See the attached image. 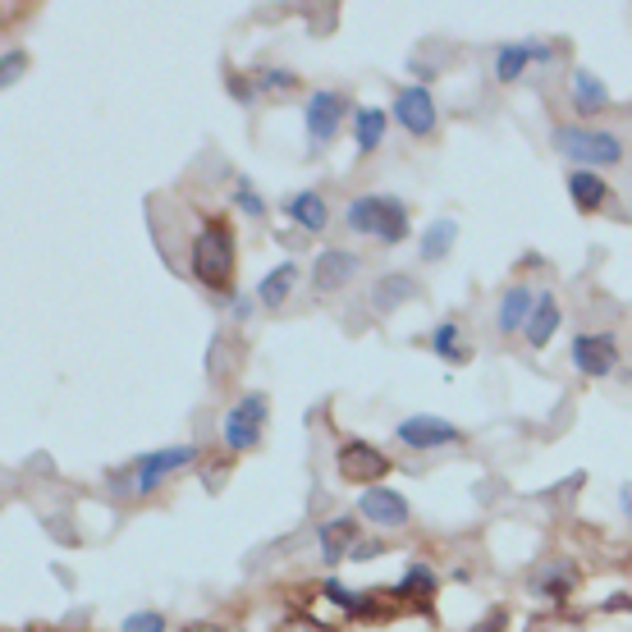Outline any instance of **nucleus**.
Masks as SVG:
<instances>
[{"instance_id":"f257e3e1","label":"nucleus","mask_w":632,"mask_h":632,"mask_svg":"<svg viewBox=\"0 0 632 632\" xmlns=\"http://www.w3.org/2000/svg\"><path fill=\"white\" fill-rule=\"evenodd\" d=\"M234 261H238V244H234L230 221H221V215L202 221L198 234H193V248H188V275L202 289L221 294L234 285Z\"/></svg>"},{"instance_id":"f03ea898","label":"nucleus","mask_w":632,"mask_h":632,"mask_svg":"<svg viewBox=\"0 0 632 632\" xmlns=\"http://www.w3.org/2000/svg\"><path fill=\"white\" fill-rule=\"evenodd\" d=\"M344 225L354 234L376 238V244H385V248H399L412 234L408 207L399 198H389V193H358V198L344 207Z\"/></svg>"},{"instance_id":"7ed1b4c3","label":"nucleus","mask_w":632,"mask_h":632,"mask_svg":"<svg viewBox=\"0 0 632 632\" xmlns=\"http://www.w3.org/2000/svg\"><path fill=\"white\" fill-rule=\"evenodd\" d=\"M550 147L563 161H573V170H605L623 161V138L615 128H596V124H555Z\"/></svg>"},{"instance_id":"20e7f679","label":"nucleus","mask_w":632,"mask_h":632,"mask_svg":"<svg viewBox=\"0 0 632 632\" xmlns=\"http://www.w3.org/2000/svg\"><path fill=\"white\" fill-rule=\"evenodd\" d=\"M198 454H202L198 445H170V449L138 454V459L128 463L124 472H115L120 495H134V499H142V495H157L165 476H174V472L193 468V463H198Z\"/></svg>"},{"instance_id":"39448f33","label":"nucleus","mask_w":632,"mask_h":632,"mask_svg":"<svg viewBox=\"0 0 632 632\" xmlns=\"http://www.w3.org/2000/svg\"><path fill=\"white\" fill-rule=\"evenodd\" d=\"M348 111L354 106H348V92H339V87H317V92H308V101H302V134H308L312 157L339 138Z\"/></svg>"},{"instance_id":"423d86ee","label":"nucleus","mask_w":632,"mask_h":632,"mask_svg":"<svg viewBox=\"0 0 632 632\" xmlns=\"http://www.w3.org/2000/svg\"><path fill=\"white\" fill-rule=\"evenodd\" d=\"M267 418H271V399L261 395V389H248V395L221 418L225 449L230 454H252L261 445V435H267Z\"/></svg>"},{"instance_id":"0eeeda50","label":"nucleus","mask_w":632,"mask_h":632,"mask_svg":"<svg viewBox=\"0 0 632 632\" xmlns=\"http://www.w3.org/2000/svg\"><path fill=\"white\" fill-rule=\"evenodd\" d=\"M389 120H395L404 134L412 138H431L435 124H441V115H435V97L426 83H408L395 92V106H389Z\"/></svg>"},{"instance_id":"6e6552de","label":"nucleus","mask_w":632,"mask_h":632,"mask_svg":"<svg viewBox=\"0 0 632 632\" xmlns=\"http://www.w3.org/2000/svg\"><path fill=\"white\" fill-rule=\"evenodd\" d=\"M569 358H573V367L586 381H605L619 367V339L609 331H582L569 344Z\"/></svg>"},{"instance_id":"1a4fd4ad","label":"nucleus","mask_w":632,"mask_h":632,"mask_svg":"<svg viewBox=\"0 0 632 632\" xmlns=\"http://www.w3.org/2000/svg\"><path fill=\"white\" fill-rule=\"evenodd\" d=\"M395 441L408 445V449H418V454H426V449L459 445L463 431L454 426V422H445V418H435V412H412V418H404V422L395 426Z\"/></svg>"},{"instance_id":"9d476101","label":"nucleus","mask_w":632,"mask_h":632,"mask_svg":"<svg viewBox=\"0 0 632 632\" xmlns=\"http://www.w3.org/2000/svg\"><path fill=\"white\" fill-rule=\"evenodd\" d=\"M335 468H339L344 482H354V486H381V476L389 472V459L367 441H344L335 449Z\"/></svg>"},{"instance_id":"9b49d317","label":"nucleus","mask_w":632,"mask_h":632,"mask_svg":"<svg viewBox=\"0 0 632 632\" xmlns=\"http://www.w3.org/2000/svg\"><path fill=\"white\" fill-rule=\"evenodd\" d=\"M358 518H367L372 528H404L412 518V505L404 499V491H389V486H367L358 495Z\"/></svg>"},{"instance_id":"f8f14e48","label":"nucleus","mask_w":632,"mask_h":632,"mask_svg":"<svg viewBox=\"0 0 632 632\" xmlns=\"http://www.w3.org/2000/svg\"><path fill=\"white\" fill-rule=\"evenodd\" d=\"M358 252H348V248H321L317 252V261H312V289L317 294H335V289H344L348 280L358 275Z\"/></svg>"},{"instance_id":"ddd939ff","label":"nucleus","mask_w":632,"mask_h":632,"mask_svg":"<svg viewBox=\"0 0 632 632\" xmlns=\"http://www.w3.org/2000/svg\"><path fill=\"white\" fill-rule=\"evenodd\" d=\"M555 51L546 41H505V47L495 51V78L499 83H518L528 74V64H550Z\"/></svg>"},{"instance_id":"4468645a","label":"nucleus","mask_w":632,"mask_h":632,"mask_svg":"<svg viewBox=\"0 0 632 632\" xmlns=\"http://www.w3.org/2000/svg\"><path fill=\"white\" fill-rule=\"evenodd\" d=\"M536 294L541 289H532V285H509L505 294H499V302H495V331L499 335H518L522 325H528L532 308H536Z\"/></svg>"},{"instance_id":"2eb2a0df","label":"nucleus","mask_w":632,"mask_h":632,"mask_svg":"<svg viewBox=\"0 0 632 632\" xmlns=\"http://www.w3.org/2000/svg\"><path fill=\"white\" fill-rule=\"evenodd\" d=\"M317 541H321V559L325 563L348 559V555H354V546H358V522H354V513L325 518L321 528H317Z\"/></svg>"},{"instance_id":"dca6fc26","label":"nucleus","mask_w":632,"mask_h":632,"mask_svg":"<svg viewBox=\"0 0 632 632\" xmlns=\"http://www.w3.org/2000/svg\"><path fill=\"white\" fill-rule=\"evenodd\" d=\"M280 211H285L302 234H321L325 225H331V207H325V198H321L317 188H308V193H289V198L280 202Z\"/></svg>"},{"instance_id":"f3484780","label":"nucleus","mask_w":632,"mask_h":632,"mask_svg":"<svg viewBox=\"0 0 632 632\" xmlns=\"http://www.w3.org/2000/svg\"><path fill=\"white\" fill-rule=\"evenodd\" d=\"M294 285H298V261H275V267L257 280V302L261 308H285L289 302V294H294Z\"/></svg>"},{"instance_id":"a211bd4d","label":"nucleus","mask_w":632,"mask_h":632,"mask_svg":"<svg viewBox=\"0 0 632 632\" xmlns=\"http://www.w3.org/2000/svg\"><path fill=\"white\" fill-rule=\"evenodd\" d=\"M422 289H418V280H412L408 271H385L376 285H372V308L376 312H395V308H404V302H412Z\"/></svg>"},{"instance_id":"6ab92c4d","label":"nucleus","mask_w":632,"mask_h":632,"mask_svg":"<svg viewBox=\"0 0 632 632\" xmlns=\"http://www.w3.org/2000/svg\"><path fill=\"white\" fill-rule=\"evenodd\" d=\"M389 134V111H381V106H358L354 111V147L358 157H372V151L385 142Z\"/></svg>"},{"instance_id":"aec40b11","label":"nucleus","mask_w":632,"mask_h":632,"mask_svg":"<svg viewBox=\"0 0 632 632\" xmlns=\"http://www.w3.org/2000/svg\"><path fill=\"white\" fill-rule=\"evenodd\" d=\"M555 331H559V302H555L550 289H541V294H536V308H532V317H528V325H522V335H528V348H546V344L555 339Z\"/></svg>"},{"instance_id":"412c9836","label":"nucleus","mask_w":632,"mask_h":632,"mask_svg":"<svg viewBox=\"0 0 632 632\" xmlns=\"http://www.w3.org/2000/svg\"><path fill=\"white\" fill-rule=\"evenodd\" d=\"M569 198L578 211H600L609 202V184L600 179V170H569Z\"/></svg>"},{"instance_id":"4be33fe9","label":"nucleus","mask_w":632,"mask_h":632,"mask_svg":"<svg viewBox=\"0 0 632 632\" xmlns=\"http://www.w3.org/2000/svg\"><path fill=\"white\" fill-rule=\"evenodd\" d=\"M569 101H573V111H578V115H600L605 106H609V92H605V83H600L592 70H573Z\"/></svg>"},{"instance_id":"5701e85b","label":"nucleus","mask_w":632,"mask_h":632,"mask_svg":"<svg viewBox=\"0 0 632 632\" xmlns=\"http://www.w3.org/2000/svg\"><path fill=\"white\" fill-rule=\"evenodd\" d=\"M454 238H459V225L449 221V215H441V221H431L422 234H418V261H445L449 248H454Z\"/></svg>"},{"instance_id":"b1692460","label":"nucleus","mask_w":632,"mask_h":632,"mask_svg":"<svg viewBox=\"0 0 632 632\" xmlns=\"http://www.w3.org/2000/svg\"><path fill=\"white\" fill-rule=\"evenodd\" d=\"M573 582H578V573H573V563H563V559H555V563H546L536 578H532V592L536 596H550V600H563L573 592Z\"/></svg>"},{"instance_id":"393cba45","label":"nucleus","mask_w":632,"mask_h":632,"mask_svg":"<svg viewBox=\"0 0 632 632\" xmlns=\"http://www.w3.org/2000/svg\"><path fill=\"white\" fill-rule=\"evenodd\" d=\"M325 596H331L344 609V615H358V619L381 615V605H372V596H362V592H354V586H344L339 578H325Z\"/></svg>"},{"instance_id":"a878e982","label":"nucleus","mask_w":632,"mask_h":632,"mask_svg":"<svg viewBox=\"0 0 632 632\" xmlns=\"http://www.w3.org/2000/svg\"><path fill=\"white\" fill-rule=\"evenodd\" d=\"M431 354L435 358H445V362H463L468 358V348H463V325L459 321H441L431 331Z\"/></svg>"},{"instance_id":"bb28decb","label":"nucleus","mask_w":632,"mask_h":632,"mask_svg":"<svg viewBox=\"0 0 632 632\" xmlns=\"http://www.w3.org/2000/svg\"><path fill=\"white\" fill-rule=\"evenodd\" d=\"M234 207L244 211V215H252V221H261V215H267V198H261V193L252 188V179H244V174L234 179Z\"/></svg>"},{"instance_id":"cd10ccee","label":"nucleus","mask_w":632,"mask_h":632,"mask_svg":"<svg viewBox=\"0 0 632 632\" xmlns=\"http://www.w3.org/2000/svg\"><path fill=\"white\" fill-rule=\"evenodd\" d=\"M289 87H298V74H294V70L267 64V70L257 74V92H289Z\"/></svg>"},{"instance_id":"c85d7f7f","label":"nucleus","mask_w":632,"mask_h":632,"mask_svg":"<svg viewBox=\"0 0 632 632\" xmlns=\"http://www.w3.org/2000/svg\"><path fill=\"white\" fill-rule=\"evenodd\" d=\"M431 586H435V573L426 569V563H408V573L399 578L395 592H399V596H412V592H422V596H426Z\"/></svg>"},{"instance_id":"c756f323","label":"nucleus","mask_w":632,"mask_h":632,"mask_svg":"<svg viewBox=\"0 0 632 632\" xmlns=\"http://www.w3.org/2000/svg\"><path fill=\"white\" fill-rule=\"evenodd\" d=\"M24 70H28V55L18 51V47H10L5 55H0V87H14Z\"/></svg>"},{"instance_id":"7c9ffc66","label":"nucleus","mask_w":632,"mask_h":632,"mask_svg":"<svg viewBox=\"0 0 632 632\" xmlns=\"http://www.w3.org/2000/svg\"><path fill=\"white\" fill-rule=\"evenodd\" d=\"M120 632H165V615H157V609H138V615H124Z\"/></svg>"},{"instance_id":"2f4dec72","label":"nucleus","mask_w":632,"mask_h":632,"mask_svg":"<svg viewBox=\"0 0 632 632\" xmlns=\"http://www.w3.org/2000/svg\"><path fill=\"white\" fill-rule=\"evenodd\" d=\"M225 83H230V97H234L238 106H252V101H257V78H244V74H230Z\"/></svg>"},{"instance_id":"473e14b6","label":"nucleus","mask_w":632,"mask_h":632,"mask_svg":"<svg viewBox=\"0 0 632 632\" xmlns=\"http://www.w3.org/2000/svg\"><path fill=\"white\" fill-rule=\"evenodd\" d=\"M385 546H381V541H358V546H354V555H348V559H372V555H381Z\"/></svg>"},{"instance_id":"72a5a7b5","label":"nucleus","mask_w":632,"mask_h":632,"mask_svg":"<svg viewBox=\"0 0 632 632\" xmlns=\"http://www.w3.org/2000/svg\"><path fill=\"white\" fill-rule=\"evenodd\" d=\"M619 509H623V518H632V482L619 491Z\"/></svg>"}]
</instances>
